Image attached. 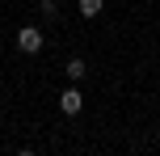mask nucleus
<instances>
[{
	"mask_svg": "<svg viewBox=\"0 0 160 156\" xmlns=\"http://www.w3.org/2000/svg\"><path fill=\"white\" fill-rule=\"evenodd\" d=\"M17 51H25V55H38L42 51V30L38 25H21L17 30Z\"/></svg>",
	"mask_w": 160,
	"mask_h": 156,
	"instance_id": "f257e3e1",
	"label": "nucleus"
},
{
	"mask_svg": "<svg viewBox=\"0 0 160 156\" xmlns=\"http://www.w3.org/2000/svg\"><path fill=\"white\" fill-rule=\"evenodd\" d=\"M59 110H63V114H80V110H84L80 89H63V93H59Z\"/></svg>",
	"mask_w": 160,
	"mask_h": 156,
	"instance_id": "f03ea898",
	"label": "nucleus"
},
{
	"mask_svg": "<svg viewBox=\"0 0 160 156\" xmlns=\"http://www.w3.org/2000/svg\"><path fill=\"white\" fill-rule=\"evenodd\" d=\"M68 76H72V80H84V76H88V63H84V59H80V55H72V59H68Z\"/></svg>",
	"mask_w": 160,
	"mask_h": 156,
	"instance_id": "7ed1b4c3",
	"label": "nucleus"
},
{
	"mask_svg": "<svg viewBox=\"0 0 160 156\" xmlns=\"http://www.w3.org/2000/svg\"><path fill=\"white\" fill-rule=\"evenodd\" d=\"M101 8H105V0H80V17H101Z\"/></svg>",
	"mask_w": 160,
	"mask_h": 156,
	"instance_id": "20e7f679",
	"label": "nucleus"
},
{
	"mask_svg": "<svg viewBox=\"0 0 160 156\" xmlns=\"http://www.w3.org/2000/svg\"><path fill=\"white\" fill-rule=\"evenodd\" d=\"M42 13H47V17H55V13H59V4H55V0H42Z\"/></svg>",
	"mask_w": 160,
	"mask_h": 156,
	"instance_id": "39448f33",
	"label": "nucleus"
}]
</instances>
